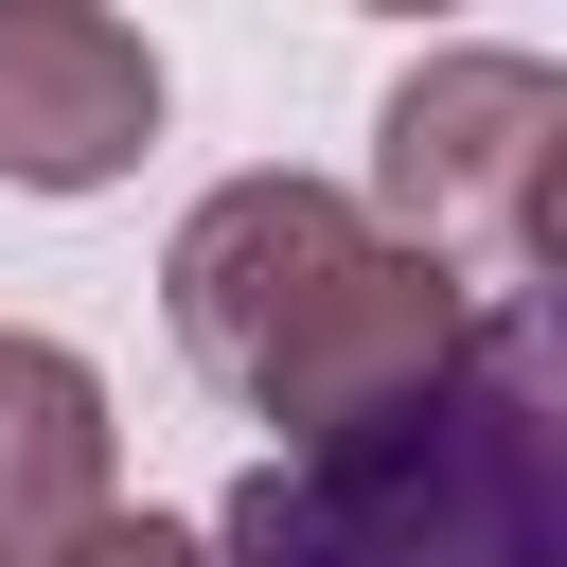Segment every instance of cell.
<instances>
[{"mask_svg": "<svg viewBox=\"0 0 567 567\" xmlns=\"http://www.w3.org/2000/svg\"><path fill=\"white\" fill-rule=\"evenodd\" d=\"M159 301H177V354L248 425H284V461H337V443L408 425L478 354V319H496L478 284H443L425 248H390L337 177H230V195H195Z\"/></svg>", "mask_w": 567, "mask_h": 567, "instance_id": "cell-1", "label": "cell"}, {"mask_svg": "<svg viewBox=\"0 0 567 567\" xmlns=\"http://www.w3.org/2000/svg\"><path fill=\"white\" fill-rule=\"evenodd\" d=\"M195 549L213 567H567V390H549V337L496 301L478 354L408 425H372L337 461H248Z\"/></svg>", "mask_w": 567, "mask_h": 567, "instance_id": "cell-2", "label": "cell"}, {"mask_svg": "<svg viewBox=\"0 0 567 567\" xmlns=\"http://www.w3.org/2000/svg\"><path fill=\"white\" fill-rule=\"evenodd\" d=\"M372 230L443 284H532L567 230V71L549 53H425L372 124Z\"/></svg>", "mask_w": 567, "mask_h": 567, "instance_id": "cell-3", "label": "cell"}, {"mask_svg": "<svg viewBox=\"0 0 567 567\" xmlns=\"http://www.w3.org/2000/svg\"><path fill=\"white\" fill-rule=\"evenodd\" d=\"M159 142V53L89 0H0V177L18 195H106Z\"/></svg>", "mask_w": 567, "mask_h": 567, "instance_id": "cell-4", "label": "cell"}, {"mask_svg": "<svg viewBox=\"0 0 567 567\" xmlns=\"http://www.w3.org/2000/svg\"><path fill=\"white\" fill-rule=\"evenodd\" d=\"M124 514V425L71 337H0V567H71Z\"/></svg>", "mask_w": 567, "mask_h": 567, "instance_id": "cell-5", "label": "cell"}, {"mask_svg": "<svg viewBox=\"0 0 567 567\" xmlns=\"http://www.w3.org/2000/svg\"><path fill=\"white\" fill-rule=\"evenodd\" d=\"M71 567H213V549H195V532H177V514H106V532H89V549H71Z\"/></svg>", "mask_w": 567, "mask_h": 567, "instance_id": "cell-6", "label": "cell"}]
</instances>
